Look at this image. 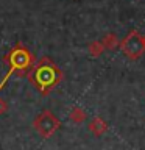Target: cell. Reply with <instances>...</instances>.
Here are the masks:
<instances>
[{"mask_svg":"<svg viewBox=\"0 0 145 150\" xmlns=\"http://www.w3.org/2000/svg\"><path fill=\"white\" fill-rule=\"evenodd\" d=\"M120 47H122L123 55H126L131 59H136V58H139V56L144 53L145 42H144V38L140 36L137 31H131L130 35L122 41Z\"/></svg>","mask_w":145,"mask_h":150,"instance_id":"cell-3","label":"cell"},{"mask_svg":"<svg viewBox=\"0 0 145 150\" xmlns=\"http://www.w3.org/2000/svg\"><path fill=\"white\" fill-rule=\"evenodd\" d=\"M91 130H92L95 134H100V133H103V131L106 130V125L103 124V120H100V119L97 117V119L91 124Z\"/></svg>","mask_w":145,"mask_h":150,"instance_id":"cell-5","label":"cell"},{"mask_svg":"<svg viewBox=\"0 0 145 150\" xmlns=\"http://www.w3.org/2000/svg\"><path fill=\"white\" fill-rule=\"evenodd\" d=\"M5 110H6V105H5V102H3V100H0V114H2Z\"/></svg>","mask_w":145,"mask_h":150,"instance_id":"cell-8","label":"cell"},{"mask_svg":"<svg viewBox=\"0 0 145 150\" xmlns=\"http://www.w3.org/2000/svg\"><path fill=\"white\" fill-rule=\"evenodd\" d=\"M72 119H73V120H77V122L83 120V119H84L83 111H81V110H78V108H77V110H73V111H72Z\"/></svg>","mask_w":145,"mask_h":150,"instance_id":"cell-7","label":"cell"},{"mask_svg":"<svg viewBox=\"0 0 145 150\" xmlns=\"http://www.w3.org/2000/svg\"><path fill=\"white\" fill-rule=\"evenodd\" d=\"M5 61H6V64H8V72L5 74L3 80L0 81V91H2V88L6 84L8 80L11 78L13 74L22 75L23 72H27V70L31 67L33 56H31L30 52H28V49L22 47L20 44H17L6 56H5Z\"/></svg>","mask_w":145,"mask_h":150,"instance_id":"cell-2","label":"cell"},{"mask_svg":"<svg viewBox=\"0 0 145 150\" xmlns=\"http://www.w3.org/2000/svg\"><path fill=\"white\" fill-rule=\"evenodd\" d=\"M34 125H36V130L39 131V133L44 136V138H49V136H51L56 130H58L59 122H58V119H56L53 114H51V112L44 111V112H42V114L36 119Z\"/></svg>","mask_w":145,"mask_h":150,"instance_id":"cell-4","label":"cell"},{"mask_svg":"<svg viewBox=\"0 0 145 150\" xmlns=\"http://www.w3.org/2000/svg\"><path fill=\"white\" fill-rule=\"evenodd\" d=\"M28 78L34 84L36 89H39L42 94H47L63 80V72L51 59L44 58L37 64H34Z\"/></svg>","mask_w":145,"mask_h":150,"instance_id":"cell-1","label":"cell"},{"mask_svg":"<svg viewBox=\"0 0 145 150\" xmlns=\"http://www.w3.org/2000/svg\"><path fill=\"white\" fill-rule=\"evenodd\" d=\"M144 42H145V38H144Z\"/></svg>","mask_w":145,"mask_h":150,"instance_id":"cell-9","label":"cell"},{"mask_svg":"<svg viewBox=\"0 0 145 150\" xmlns=\"http://www.w3.org/2000/svg\"><path fill=\"white\" fill-rule=\"evenodd\" d=\"M103 44H105L108 49H112V47H115V44H117V38H115V35L106 36L105 39H103Z\"/></svg>","mask_w":145,"mask_h":150,"instance_id":"cell-6","label":"cell"}]
</instances>
